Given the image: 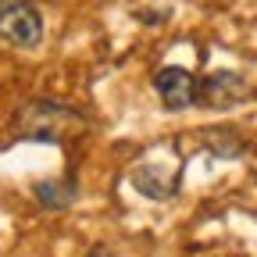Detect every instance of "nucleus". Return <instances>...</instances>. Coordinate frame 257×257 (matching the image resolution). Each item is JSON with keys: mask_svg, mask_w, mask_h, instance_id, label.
I'll list each match as a JSON object with an SVG mask.
<instances>
[{"mask_svg": "<svg viewBox=\"0 0 257 257\" xmlns=\"http://www.w3.org/2000/svg\"><path fill=\"white\" fill-rule=\"evenodd\" d=\"M154 89L161 96V104H165L168 111H182L189 107L193 100H200V82L193 72L179 68V64H168V68H161L154 75Z\"/></svg>", "mask_w": 257, "mask_h": 257, "instance_id": "f03ea898", "label": "nucleus"}, {"mask_svg": "<svg viewBox=\"0 0 257 257\" xmlns=\"http://www.w3.org/2000/svg\"><path fill=\"white\" fill-rule=\"evenodd\" d=\"M0 40L11 47H36L43 40L40 11L29 0H0Z\"/></svg>", "mask_w": 257, "mask_h": 257, "instance_id": "f257e3e1", "label": "nucleus"}, {"mask_svg": "<svg viewBox=\"0 0 257 257\" xmlns=\"http://www.w3.org/2000/svg\"><path fill=\"white\" fill-rule=\"evenodd\" d=\"M175 182H179L175 175H161L157 168H136V175H133V186L150 200H168L175 193Z\"/></svg>", "mask_w": 257, "mask_h": 257, "instance_id": "20e7f679", "label": "nucleus"}, {"mask_svg": "<svg viewBox=\"0 0 257 257\" xmlns=\"http://www.w3.org/2000/svg\"><path fill=\"white\" fill-rule=\"evenodd\" d=\"M250 96V82L239 75V72H229V68H221V72H211L207 79H200V100L207 107H236L239 100H246Z\"/></svg>", "mask_w": 257, "mask_h": 257, "instance_id": "7ed1b4c3", "label": "nucleus"}, {"mask_svg": "<svg viewBox=\"0 0 257 257\" xmlns=\"http://www.w3.org/2000/svg\"><path fill=\"white\" fill-rule=\"evenodd\" d=\"M89 257H111V253H104V250H93V253H89Z\"/></svg>", "mask_w": 257, "mask_h": 257, "instance_id": "39448f33", "label": "nucleus"}]
</instances>
